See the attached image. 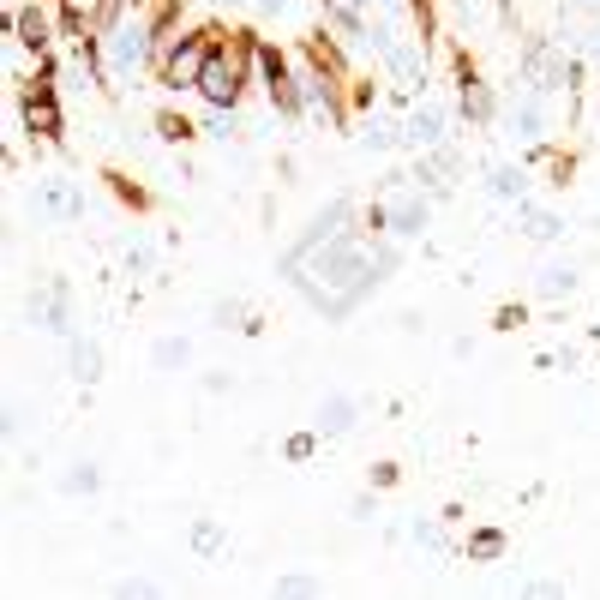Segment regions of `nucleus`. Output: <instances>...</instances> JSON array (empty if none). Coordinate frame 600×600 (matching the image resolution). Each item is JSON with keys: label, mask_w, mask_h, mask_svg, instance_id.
I'll return each instance as SVG.
<instances>
[{"label": "nucleus", "mask_w": 600, "mask_h": 600, "mask_svg": "<svg viewBox=\"0 0 600 600\" xmlns=\"http://www.w3.org/2000/svg\"><path fill=\"white\" fill-rule=\"evenodd\" d=\"M258 42H265V36L252 31V24H234L217 49H211V61H204V72H199V97L211 102V108H234V102L247 97V79H252V67H258Z\"/></svg>", "instance_id": "nucleus-1"}, {"label": "nucleus", "mask_w": 600, "mask_h": 600, "mask_svg": "<svg viewBox=\"0 0 600 600\" xmlns=\"http://www.w3.org/2000/svg\"><path fill=\"white\" fill-rule=\"evenodd\" d=\"M222 36L229 31H222L217 18H204V24H192V31L156 42V54H150L156 84H163V90H199V72H204V61H211V49H217Z\"/></svg>", "instance_id": "nucleus-2"}, {"label": "nucleus", "mask_w": 600, "mask_h": 600, "mask_svg": "<svg viewBox=\"0 0 600 600\" xmlns=\"http://www.w3.org/2000/svg\"><path fill=\"white\" fill-rule=\"evenodd\" d=\"M24 133L42 138V145H61V102H54V54H36V79L24 84Z\"/></svg>", "instance_id": "nucleus-3"}, {"label": "nucleus", "mask_w": 600, "mask_h": 600, "mask_svg": "<svg viewBox=\"0 0 600 600\" xmlns=\"http://www.w3.org/2000/svg\"><path fill=\"white\" fill-rule=\"evenodd\" d=\"M258 72H265V90H270V108H277V115H283V120L306 115V84L295 79L288 54L277 49V42H258Z\"/></svg>", "instance_id": "nucleus-4"}, {"label": "nucleus", "mask_w": 600, "mask_h": 600, "mask_svg": "<svg viewBox=\"0 0 600 600\" xmlns=\"http://www.w3.org/2000/svg\"><path fill=\"white\" fill-rule=\"evenodd\" d=\"M13 31H18V49H31V54H54V31H61V24H54V18L31 0V6H18Z\"/></svg>", "instance_id": "nucleus-5"}, {"label": "nucleus", "mask_w": 600, "mask_h": 600, "mask_svg": "<svg viewBox=\"0 0 600 600\" xmlns=\"http://www.w3.org/2000/svg\"><path fill=\"white\" fill-rule=\"evenodd\" d=\"M102 181H108V192H115V199L127 204V211H138V217H145V211H156V199H150V192H145L138 181H127L120 168H102Z\"/></svg>", "instance_id": "nucleus-6"}, {"label": "nucleus", "mask_w": 600, "mask_h": 600, "mask_svg": "<svg viewBox=\"0 0 600 600\" xmlns=\"http://www.w3.org/2000/svg\"><path fill=\"white\" fill-rule=\"evenodd\" d=\"M181 18H186V0H156V6L145 13V24H150V36H156V42H168V36L181 31Z\"/></svg>", "instance_id": "nucleus-7"}, {"label": "nucleus", "mask_w": 600, "mask_h": 600, "mask_svg": "<svg viewBox=\"0 0 600 600\" xmlns=\"http://www.w3.org/2000/svg\"><path fill=\"white\" fill-rule=\"evenodd\" d=\"M133 0H90V36H115Z\"/></svg>", "instance_id": "nucleus-8"}, {"label": "nucleus", "mask_w": 600, "mask_h": 600, "mask_svg": "<svg viewBox=\"0 0 600 600\" xmlns=\"http://www.w3.org/2000/svg\"><path fill=\"white\" fill-rule=\"evenodd\" d=\"M156 138H163V145H192L199 127H192L186 115H174V108H163V115H156Z\"/></svg>", "instance_id": "nucleus-9"}, {"label": "nucleus", "mask_w": 600, "mask_h": 600, "mask_svg": "<svg viewBox=\"0 0 600 600\" xmlns=\"http://www.w3.org/2000/svg\"><path fill=\"white\" fill-rule=\"evenodd\" d=\"M390 229H397V234H420V229H427V204H420V199H402L397 211H390Z\"/></svg>", "instance_id": "nucleus-10"}, {"label": "nucleus", "mask_w": 600, "mask_h": 600, "mask_svg": "<svg viewBox=\"0 0 600 600\" xmlns=\"http://www.w3.org/2000/svg\"><path fill=\"white\" fill-rule=\"evenodd\" d=\"M354 402L349 397H331V402H324V408H318V427H324V433H349V427H354Z\"/></svg>", "instance_id": "nucleus-11"}, {"label": "nucleus", "mask_w": 600, "mask_h": 600, "mask_svg": "<svg viewBox=\"0 0 600 600\" xmlns=\"http://www.w3.org/2000/svg\"><path fill=\"white\" fill-rule=\"evenodd\" d=\"M570 288H577V270H570V265H547V270H540V295H547V300L570 295Z\"/></svg>", "instance_id": "nucleus-12"}, {"label": "nucleus", "mask_w": 600, "mask_h": 600, "mask_svg": "<svg viewBox=\"0 0 600 600\" xmlns=\"http://www.w3.org/2000/svg\"><path fill=\"white\" fill-rule=\"evenodd\" d=\"M468 558H504V534L499 529H474L468 534Z\"/></svg>", "instance_id": "nucleus-13"}, {"label": "nucleus", "mask_w": 600, "mask_h": 600, "mask_svg": "<svg viewBox=\"0 0 600 600\" xmlns=\"http://www.w3.org/2000/svg\"><path fill=\"white\" fill-rule=\"evenodd\" d=\"M408 133H415L420 145H438V138H445V115H438V108H420V115H415V127H408Z\"/></svg>", "instance_id": "nucleus-14"}, {"label": "nucleus", "mask_w": 600, "mask_h": 600, "mask_svg": "<svg viewBox=\"0 0 600 600\" xmlns=\"http://www.w3.org/2000/svg\"><path fill=\"white\" fill-rule=\"evenodd\" d=\"M372 102H379V84H372V79H349V108H354V115H367Z\"/></svg>", "instance_id": "nucleus-15"}, {"label": "nucleus", "mask_w": 600, "mask_h": 600, "mask_svg": "<svg viewBox=\"0 0 600 600\" xmlns=\"http://www.w3.org/2000/svg\"><path fill=\"white\" fill-rule=\"evenodd\" d=\"M72 367H79V379H84V384L97 379V367H102V354H97V342H79V349H72Z\"/></svg>", "instance_id": "nucleus-16"}, {"label": "nucleus", "mask_w": 600, "mask_h": 600, "mask_svg": "<svg viewBox=\"0 0 600 600\" xmlns=\"http://www.w3.org/2000/svg\"><path fill=\"white\" fill-rule=\"evenodd\" d=\"M97 463H79V474H67V492H97Z\"/></svg>", "instance_id": "nucleus-17"}, {"label": "nucleus", "mask_w": 600, "mask_h": 600, "mask_svg": "<svg viewBox=\"0 0 600 600\" xmlns=\"http://www.w3.org/2000/svg\"><path fill=\"white\" fill-rule=\"evenodd\" d=\"M492 192H499V199L522 192V174H517V168H492Z\"/></svg>", "instance_id": "nucleus-18"}, {"label": "nucleus", "mask_w": 600, "mask_h": 600, "mask_svg": "<svg viewBox=\"0 0 600 600\" xmlns=\"http://www.w3.org/2000/svg\"><path fill=\"white\" fill-rule=\"evenodd\" d=\"M522 324H529L522 306H499V313H492V331H522Z\"/></svg>", "instance_id": "nucleus-19"}, {"label": "nucleus", "mask_w": 600, "mask_h": 600, "mask_svg": "<svg viewBox=\"0 0 600 600\" xmlns=\"http://www.w3.org/2000/svg\"><path fill=\"white\" fill-rule=\"evenodd\" d=\"M313 445H318L313 433H295V438L283 445V456H288V463H306V456H313Z\"/></svg>", "instance_id": "nucleus-20"}, {"label": "nucleus", "mask_w": 600, "mask_h": 600, "mask_svg": "<svg viewBox=\"0 0 600 600\" xmlns=\"http://www.w3.org/2000/svg\"><path fill=\"white\" fill-rule=\"evenodd\" d=\"M522 217H529V240H552V234H558V222L540 217V211H522Z\"/></svg>", "instance_id": "nucleus-21"}, {"label": "nucleus", "mask_w": 600, "mask_h": 600, "mask_svg": "<svg viewBox=\"0 0 600 600\" xmlns=\"http://www.w3.org/2000/svg\"><path fill=\"white\" fill-rule=\"evenodd\" d=\"M397 481H402V468H397V463H372V486H379V492H390Z\"/></svg>", "instance_id": "nucleus-22"}, {"label": "nucleus", "mask_w": 600, "mask_h": 600, "mask_svg": "<svg viewBox=\"0 0 600 600\" xmlns=\"http://www.w3.org/2000/svg\"><path fill=\"white\" fill-rule=\"evenodd\" d=\"M277 588H283V595H313V577H283V583H277Z\"/></svg>", "instance_id": "nucleus-23"}, {"label": "nucleus", "mask_w": 600, "mask_h": 600, "mask_svg": "<svg viewBox=\"0 0 600 600\" xmlns=\"http://www.w3.org/2000/svg\"><path fill=\"white\" fill-rule=\"evenodd\" d=\"M156 361H163V367H174V361H186V342H163V349H156Z\"/></svg>", "instance_id": "nucleus-24"}, {"label": "nucleus", "mask_w": 600, "mask_h": 600, "mask_svg": "<svg viewBox=\"0 0 600 600\" xmlns=\"http://www.w3.org/2000/svg\"><path fill=\"white\" fill-rule=\"evenodd\" d=\"M258 6H265V13H277V6H283V0H258Z\"/></svg>", "instance_id": "nucleus-25"}]
</instances>
